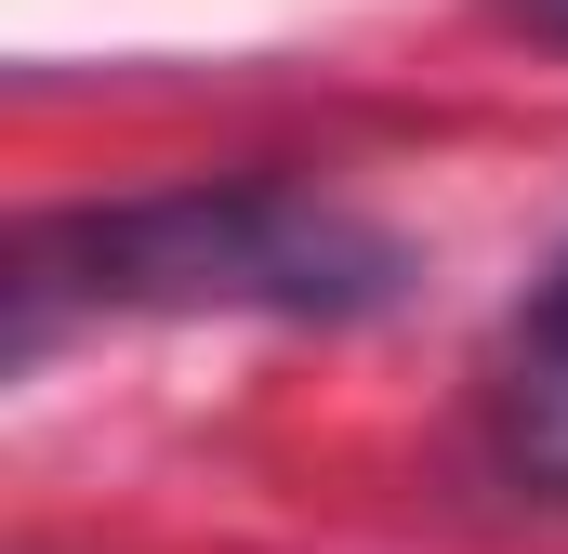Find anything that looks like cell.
Segmentation results:
<instances>
[{
	"label": "cell",
	"mask_w": 568,
	"mask_h": 554,
	"mask_svg": "<svg viewBox=\"0 0 568 554\" xmlns=\"http://www.w3.org/2000/svg\"><path fill=\"white\" fill-rule=\"evenodd\" d=\"M410 290V252L291 185V172H199V185H145V198H80L13 225V370L53 343L67 304H145V317H384Z\"/></svg>",
	"instance_id": "6da1fadb"
},
{
	"label": "cell",
	"mask_w": 568,
	"mask_h": 554,
	"mask_svg": "<svg viewBox=\"0 0 568 554\" xmlns=\"http://www.w3.org/2000/svg\"><path fill=\"white\" fill-rule=\"evenodd\" d=\"M489 410H503V475L529 502H568V304H529Z\"/></svg>",
	"instance_id": "7a4b0ae2"
},
{
	"label": "cell",
	"mask_w": 568,
	"mask_h": 554,
	"mask_svg": "<svg viewBox=\"0 0 568 554\" xmlns=\"http://www.w3.org/2000/svg\"><path fill=\"white\" fill-rule=\"evenodd\" d=\"M503 13H516L529 40H568V0H503Z\"/></svg>",
	"instance_id": "3957f363"
},
{
	"label": "cell",
	"mask_w": 568,
	"mask_h": 554,
	"mask_svg": "<svg viewBox=\"0 0 568 554\" xmlns=\"http://www.w3.org/2000/svg\"><path fill=\"white\" fill-rule=\"evenodd\" d=\"M542 304H568V265H556V277H542Z\"/></svg>",
	"instance_id": "277c9868"
}]
</instances>
